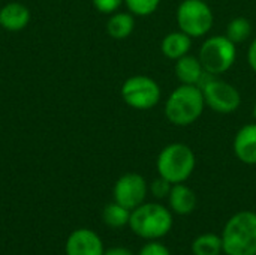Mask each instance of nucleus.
Masks as SVG:
<instances>
[{
  "mask_svg": "<svg viewBox=\"0 0 256 255\" xmlns=\"http://www.w3.org/2000/svg\"><path fill=\"white\" fill-rule=\"evenodd\" d=\"M206 108L204 95L200 86L182 84L171 92L165 102V117L176 126L195 123Z\"/></svg>",
  "mask_w": 256,
  "mask_h": 255,
  "instance_id": "obj_1",
  "label": "nucleus"
},
{
  "mask_svg": "<svg viewBox=\"0 0 256 255\" xmlns=\"http://www.w3.org/2000/svg\"><path fill=\"white\" fill-rule=\"evenodd\" d=\"M222 246L226 255H256V213H236L224 228Z\"/></svg>",
  "mask_w": 256,
  "mask_h": 255,
  "instance_id": "obj_2",
  "label": "nucleus"
},
{
  "mask_svg": "<svg viewBox=\"0 0 256 255\" xmlns=\"http://www.w3.org/2000/svg\"><path fill=\"white\" fill-rule=\"evenodd\" d=\"M129 225L136 236L156 240L168 234L172 228V215L162 204L142 203L130 212Z\"/></svg>",
  "mask_w": 256,
  "mask_h": 255,
  "instance_id": "obj_3",
  "label": "nucleus"
},
{
  "mask_svg": "<svg viewBox=\"0 0 256 255\" xmlns=\"http://www.w3.org/2000/svg\"><path fill=\"white\" fill-rule=\"evenodd\" d=\"M195 165V153L184 143H171L165 146L156 161L159 176L166 179L172 185L186 182L194 173Z\"/></svg>",
  "mask_w": 256,
  "mask_h": 255,
  "instance_id": "obj_4",
  "label": "nucleus"
},
{
  "mask_svg": "<svg viewBox=\"0 0 256 255\" xmlns=\"http://www.w3.org/2000/svg\"><path fill=\"white\" fill-rule=\"evenodd\" d=\"M198 59L202 68L210 75H219L226 72L237 59L236 44L224 36H212L204 41L200 50Z\"/></svg>",
  "mask_w": 256,
  "mask_h": 255,
  "instance_id": "obj_5",
  "label": "nucleus"
},
{
  "mask_svg": "<svg viewBox=\"0 0 256 255\" xmlns=\"http://www.w3.org/2000/svg\"><path fill=\"white\" fill-rule=\"evenodd\" d=\"M200 87L204 95L206 105L210 107L214 113L231 114L237 111L242 104L240 92L230 83L216 78V75L206 74Z\"/></svg>",
  "mask_w": 256,
  "mask_h": 255,
  "instance_id": "obj_6",
  "label": "nucleus"
},
{
  "mask_svg": "<svg viewBox=\"0 0 256 255\" xmlns=\"http://www.w3.org/2000/svg\"><path fill=\"white\" fill-rule=\"evenodd\" d=\"M212 8L204 0H183L177 8V24L190 38H201L212 30Z\"/></svg>",
  "mask_w": 256,
  "mask_h": 255,
  "instance_id": "obj_7",
  "label": "nucleus"
},
{
  "mask_svg": "<svg viewBox=\"0 0 256 255\" xmlns=\"http://www.w3.org/2000/svg\"><path fill=\"white\" fill-rule=\"evenodd\" d=\"M160 86L150 77L135 75L128 78L122 86V98L130 108L150 110L160 101Z\"/></svg>",
  "mask_w": 256,
  "mask_h": 255,
  "instance_id": "obj_8",
  "label": "nucleus"
},
{
  "mask_svg": "<svg viewBox=\"0 0 256 255\" xmlns=\"http://www.w3.org/2000/svg\"><path fill=\"white\" fill-rule=\"evenodd\" d=\"M147 182L138 173L123 174L114 185V200L116 203L124 206L129 210L141 206L147 195Z\"/></svg>",
  "mask_w": 256,
  "mask_h": 255,
  "instance_id": "obj_9",
  "label": "nucleus"
},
{
  "mask_svg": "<svg viewBox=\"0 0 256 255\" xmlns=\"http://www.w3.org/2000/svg\"><path fill=\"white\" fill-rule=\"evenodd\" d=\"M66 255H104L100 237L87 228L75 230L66 240Z\"/></svg>",
  "mask_w": 256,
  "mask_h": 255,
  "instance_id": "obj_10",
  "label": "nucleus"
},
{
  "mask_svg": "<svg viewBox=\"0 0 256 255\" xmlns=\"http://www.w3.org/2000/svg\"><path fill=\"white\" fill-rule=\"evenodd\" d=\"M234 153L243 164H256V123L244 125L238 129L232 144Z\"/></svg>",
  "mask_w": 256,
  "mask_h": 255,
  "instance_id": "obj_11",
  "label": "nucleus"
},
{
  "mask_svg": "<svg viewBox=\"0 0 256 255\" xmlns=\"http://www.w3.org/2000/svg\"><path fill=\"white\" fill-rule=\"evenodd\" d=\"M30 11L18 2H10L0 9V26L9 32H20L27 27Z\"/></svg>",
  "mask_w": 256,
  "mask_h": 255,
  "instance_id": "obj_12",
  "label": "nucleus"
},
{
  "mask_svg": "<svg viewBox=\"0 0 256 255\" xmlns=\"http://www.w3.org/2000/svg\"><path fill=\"white\" fill-rule=\"evenodd\" d=\"M176 75L182 84H194L200 86L202 78L206 77V69L202 68V63L198 57L186 54L176 60Z\"/></svg>",
  "mask_w": 256,
  "mask_h": 255,
  "instance_id": "obj_13",
  "label": "nucleus"
},
{
  "mask_svg": "<svg viewBox=\"0 0 256 255\" xmlns=\"http://www.w3.org/2000/svg\"><path fill=\"white\" fill-rule=\"evenodd\" d=\"M190 47H192V38L182 30L165 35V38L160 42L162 54L171 60H178L180 57L189 54Z\"/></svg>",
  "mask_w": 256,
  "mask_h": 255,
  "instance_id": "obj_14",
  "label": "nucleus"
},
{
  "mask_svg": "<svg viewBox=\"0 0 256 255\" xmlns=\"http://www.w3.org/2000/svg\"><path fill=\"white\" fill-rule=\"evenodd\" d=\"M168 201H170L171 210L177 215H189L196 207L195 192L183 183L172 185L171 192L168 195Z\"/></svg>",
  "mask_w": 256,
  "mask_h": 255,
  "instance_id": "obj_15",
  "label": "nucleus"
},
{
  "mask_svg": "<svg viewBox=\"0 0 256 255\" xmlns=\"http://www.w3.org/2000/svg\"><path fill=\"white\" fill-rule=\"evenodd\" d=\"M135 29V18L132 14L128 12H118L111 15V18L106 23V32L112 39L122 41L132 35Z\"/></svg>",
  "mask_w": 256,
  "mask_h": 255,
  "instance_id": "obj_16",
  "label": "nucleus"
},
{
  "mask_svg": "<svg viewBox=\"0 0 256 255\" xmlns=\"http://www.w3.org/2000/svg\"><path fill=\"white\" fill-rule=\"evenodd\" d=\"M222 251V237H219L214 233L201 234L192 243L194 255H219Z\"/></svg>",
  "mask_w": 256,
  "mask_h": 255,
  "instance_id": "obj_17",
  "label": "nucleus"
},
{
  "mask_svg": "<svg viewBox=\"0 0 256 255\" xmlns=\"http://www.w3.org/2000/svg\"><path fill=\"white\" fill-rule=\"evenodd\" d=\"M130 212L129 209H126L124 206L118 204V203H111L104 209L102 218L104 222L111 227V228H122L124 225H129V219H130Z\"/></svg>",
  "mask_w": 256,
  "mask_h": 255,
  "instance_id": "obj_18",
  "label": "nucleus"
},
{
  "mask_svg": "<svg viewBox=\"0 0 256 255\" xmlns=\"http://www.w3.org/2000/svg\"><path fill=\"white\" fill-rule=\"evenodd\" d=\"M250 35H252V23L244 17H237L231 20L226 26L225 36L230 41H232L236 45L244 42L248 38H250Z\"/></svg>",
  "mask_w": 256,
  "mask_h": 255,
  "instance_id": "obj_19",
  "label": "nucleus"
},
{
  "mask_svg": "<svg viewBox=\"0 0 256 255\" xmlns=\"http://www.w3.org/2000/svg\"><path fill=\"white\" fill-rule=\"evenodd\" d=\"M129 12L136 17H148L160 5V0H124Z\"/></svg>",
  "mask_w": 256,
  "mask_h": 255,
  "instance_id": "obj_20",
  "label": "nucleus"
},
{
  "mask_svg": "<svg viewBox=\"0 0 256 255\" xmlns=\"http://www.w3.org/2000/svg\"><path fill=\"white\" fill-rule=\"evenodd\" d=\"M171 188H172V183L168 182L166 179L160 177V176L158 179H154L152 182V185H150V191H152V194L156 198H165V197H168L170 192H171Z\"/></svg>",
  "mask_w": 256,
  "mask_h": 255,
  "instance_id": "obj_21",
  "label": "nucleus"
},
{
  "mask_svg": "<svg viewBox=\"0 0 256 255\" xmlns=\"http://www.w3.org/2000/svg\"><path fill=\"white\" fill-rule=\"evenodd\" d=\"M94 8L102 14H112L116 12L124 0H92Z\"/></svg>",
  "mask_w": 256,
  "mask_h": 255,
  "instance_id": "obj_22",
  "label": "nucleus"
},
{
  "mask_svg": "<svg viewBox=\"0 0 256 255\" xmlns=\"http://www.w3.org/2000/svg\"><path fill=\"white\" fill-rule=\"evenodd\" d=\"M140 255H171V252L168 251V248L162 243H158V242H152V243H147L141 251Z\"/></svg>",
  "mask_w": 256,
  "mask_h": 255,
  "instance_id": "obj_23",
  "label": "nucleus"
},
{
  "mask_svg": "<svg viewBox=\"0 0 256 255\" xmlns=\"http://www.w3.org/2000/svg\"><path fill=\"white\" fill-rule=\"evenodd\" d=\"M248 60H249V65H250V68L254 69V72H256V38L252 41V44H250V47H249Z\"/></svg>",
  "mask_w": 256,
  "mask_h": 255,
  "instance_id": "obj_24",
  "label": "nucleus"
},
{
  "mask_svg": "<svg viewBox=\"0 0 256 255\" xmlns=\"http://www.w3.org/2000/svg\"><path fill=\"white\" fill-rule=\"evenodd\" d=\"M104 255H134L129 249L126 248H122V246H117V248H111L108 249L106 252H104Z\"/></svg>",
  "mask_w": 256,
  "mask_h": 255,
  "instance_id": "obj_25",
  "label": "nucleus"
},
{
  "mask_svg": "<svg viewBox=\"0 0 256 255\" xmlns=\"http://www.w3.org/2000/svg\"><path fill=\"white\" fill-rule=\"evenodd\" d=\"M252 116H254V119L256 120V101L255 104H254V110H252Z\"/></svg>",
  "mask_w": 256,
  "mask_h": 255,
  "instance_id": "obj_26",
  "label": "nucleus"
}]
</instances>
